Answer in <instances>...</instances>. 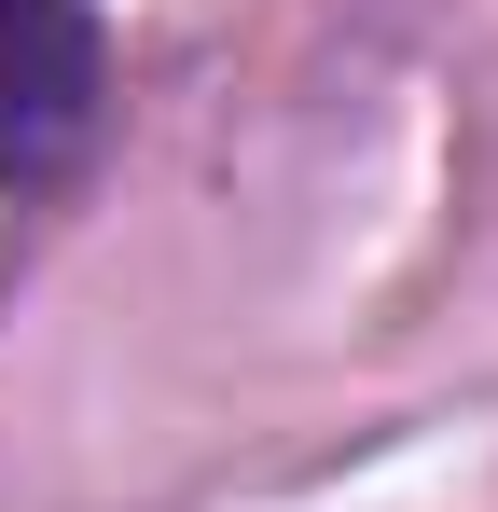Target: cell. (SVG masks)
<instances>
[{
	"label": "cell",
	"instance_id": "cell-1",
	"mask_svg": "<svg viewBox=\"0 0 498 512\" xmlns=\"http://www.w3.org/2000/svg\"><path fill=\"white\" fill-rule=\"evenodd\" d=\"M97 111V28L83 0H0V180L56 167Z\"/></svg>",
	"mask_w": 498,
	"mask_h": 512
}]
</instances>
